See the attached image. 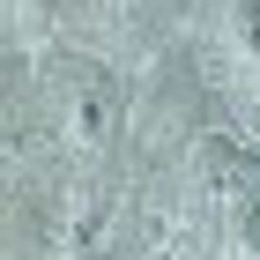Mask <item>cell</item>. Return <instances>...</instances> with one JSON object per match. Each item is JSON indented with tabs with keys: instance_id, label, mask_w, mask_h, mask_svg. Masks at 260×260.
<instances>
[{
	"instance_id": "cell-1",
	"label": "cell",
	"mask_w": 260,
	"mask_h": 260,
	"mask_svg": "<svg viewBox=\"0 0 260 260\" xmlns=\"http://www.w3.org/2000/svg\"><path fill=\"white\" fill-rule=\"evenodd\" d=\"M60 119H67V149L75 156H97L112 126H119V82L89 60H67V82H60Z\"/></svg>"
},
{
	"instance_id": "cell-2",
	"label": "cell",
	"mask_w": 260,
	"mask_h": 260,
	"mask_svg": "<svg viewBox=\"0 0 260 260\" xmlns=\"http://www.w3.org/2000/svg\"><path fill=\"white\" fill-rule=\"evenodd\" d=\"M201 179H208V193H216V201H231V208H245V201L260 193L253 149H238V141H223V134L201 141Z\"/></svg>"
},
{
	"instance_id": "cell-3",
	"label": "cell",
	"mask_w": 260,
	"mask_h": 260,
	"mask_svg": "<svg viewBox=\"0 0 260 260\" xmlns=\"http://www.w3.org/2000/svg\"><path fill=\"white\" fill-rule=\"evenodd\" d=\"M231 45H238V60L260 75V0H231Z\"/></svg>"
},
{
	"instance_id": "cell-4",
	"label": "cell",
	"mask_w": 260,
	"mask_h": 260,
	"mask_svg": "<svg viewBox=\"0 0 260 260\" xmlns=\"http://www.w3.org/2000/svg\"><path fill=\"white\" fill-rule=\"evenodd\" d=\"M238 253H245V260H260V193L238 208Z\"/></svg>"
},
{
	"instance_id": "cell-5",
	"label": "cell",
	"mask_w": 260,
	"mask_h": 260,
	"mask_svg": "<svg viewBox=\"0 0 260 260\" xmlns=\"http://www.w3.org/2000/svg\"><path fill=\"white\" fill-rule=\"evenodd\" d=\"M52 8H60V0H15V15H22V22H52Z\"/></svg>"
},
{
	"instance_id": "cell-6",
	"label": "cell",
	"mask_w": 260,
	"mask_h": 260,
	"mask_svg": "<svg viewBox=\"0 0 260 260\" xmlns=\"http://www.w3.org/2000/svg\"><path fill=\"white\" fill-rule=\"evenodd\" d=\"M15 97V60H8V38H0V104Z\"/></svg>"
}]
</instances>
